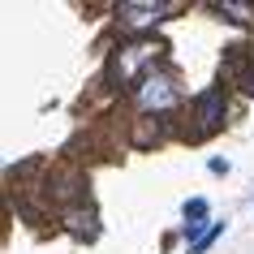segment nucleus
Returning a JSON list of instances; mask_svg holds the SVG:
<instances>
[{
  "label": "nucleus",
  "instance_id": "obj_1",
  "mask_svg": "<svg viewBox=\"0 0 254 254\" xmlns=\"http://www.w3.org/2000/svg\"><path fill=\"white\" fill-rule=\"evenodd\" d=\"M164 43H151V39H138V43H125L117 56H112V73H117L121 82H142L147 73L142 69L151 65V61H160Z\"/></svg>",
  "mask_w": 254,
  "mask_h": 254
},
{
  "label": "nucleus",
  "instance_id": "obj_7",
  "mask_svg": "<svg viewBox=\"0 0 254 254\" xmlns=\"http://www.w3.org/2000/svg\"><path fill=\"white\" fill-rule=\"evenodd\" d=\"M220 233H224V224H211V228H207V237H202L198 246H194V254H202V250H207V246H211L215 237H220Z\"/></svg>",
  "mask_w": 254,
  "mask_h": 254
},
{
  "label": "nucleus",
  "instance_id": "obj_4",
  "mask_svg": "<svg viewBox=\"0 0 254 254\" xmlns=\"http://www.w3.org/2000/svg\"><path fill=\"white\" fill-rule=\"evenodd\" d=\"M194 112H198V125H194V134H211L215 125H220V117H224V91L220 86H211V91L198 95V104H194Z\"/></svg>",
  "mask_w": 254,
  "mask_h": 254
},
{
  "label": "nucleus",
  "instance_id": "obj_5",
  "mask_svg": "<svg viewBox=\"0 0 254 254\" xmlns=\"http://www.w3.org/2000/svg\"><path fill=\"white\" fill-rule=\"evenodd\" d=\"M202 215H207V202H202V198H190L186 202V237H194V246L207 237V233H202Z\"/></svg>",
  "mask_w": 254,
  "mask_h": 254
},
{
  "label": "nucleus",
  "instance_id": "obj_6",
  "mask_svg": "<svg viewBox=\"0 0 254 254\" xmlns=\"http://www.w3.org/2000/svg\"><path fill=\"white\" fill-rule=\"evenodd\" d=\"M215 9H220V13H228V17H237V22H246V17L254 13L250 4H241V0H224V4H215Z\"/></svg>",
  "mask_w": 254,
  "mask_h": 254
},
{
  "label": "nucleus",
  "instance_id": "obj_2",
  "mask_svg": "<svg viewBox=\"0 0 254 254\" xmlns=\"http://www.w3.org/2000/svg\"><path fill=\"white\" fill-rule=\"evenodd\" d=\"M177 104V86L168 73H147L138 82V108L142 112H168Z\"/></svg>",
  "mask_w": 254,
  "mask_h": 254
},
{
  "label": "nucleus",
  "instance_id": "obj_3",
  "mask_svg": "<svg viewBox=\"0 0 254 254\" xmlns=\"http://www.w3.org/2000/svg\"><path fill=\"white\" fill-rule=\"evenodd\" d=\"M168 0H129V4H121L117 17H121V26H129V30H142L151 26V22H160V17H168Z\"/></svg>",
  "mask_w": 254,
  "mask_h": 254
}]
</instances>
